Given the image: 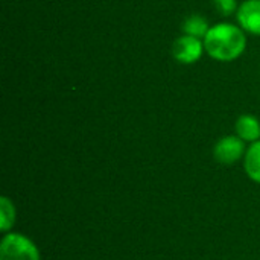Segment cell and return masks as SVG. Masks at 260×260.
<instances>
[{"label":"cell","mask_w":260,"mask_h":260,"mask_svg":"<svg viewBox=\"0 0 260 260\" xmlns=\"http://www.w3.org/2000/svg\"><path fill=\"white\" fill-rule=\"evenodd\" d=\"M247 46L244 32L230 23H219L209 29L204 38L207 53L218 61H233L242 55Z\"/></svg>","instance_id":"6da1fadb"},{"label":"cell","mask_w":260,"mask_h":260,"mask_svg":"<svg viewBox=\"0 0 260 260\" xmlns=\"http://www.w3.org/2000/svg\"><path fill=\"white\" fill-rule=\"evenodd\" d=\"M0 260H40V251L29 238L9 233L2 239Z\"/></svg>","instance_id":"7a4b0ae2"},{"label":"cell","mask_w":260,"mask_h":260,"mask_svg":"<svg viewBox=\"0 0 260 260\" xmlns=\"http://www.w3.org/2000/svg\"><path fill=\"white\" fill-rule=\"evenodd\" d=\"M172 55L181 64H193L203 55V43L190 35L180 37L172 46Z\"/></svg>","instance_id":"3957f363"},{"label":"cell","mask_w":260,"mask_h":260,"mask_svg":"<svg viewBox=\"0 0 260 260\" xmlns=\"http://www.w3.org/2000/svg\"><path fill=\"white\" fill-rule=\"evenodd\" d=\"M244 140L241 137L229 136L221 139L215 146V158L222 165H233L244 155Z\"/></svg>","instance_id":"277c9868"},{"label":"cell","mask_w":260,"mask_h":260,"mask_svg":"<svg viewBox=\"0 0 260 260\" xmlns=\"http://www.w3.org/2000/svg\"><path fill=\"white\" fill-rule=\"evenodd\" d=\"M239 24L251 34L260 35V0H247L238 9Z\"/></svg>","instance_id":"5b68a950"},{"label":"cell","mask_w":260,"mask_h":260,"mask_svg":"<svg viewBox=\"0 0 260 260\" xmlns=\"http://www.w3.org/2000/svg\"><path fill=\"white\" fill-rule=\"evenodd\" d=\"M236 131L238 136L244 140V142H257L260 137V123L259 120L254 116L245 114L241 116L236 122Z\"/></svg>","instance_id":"8992f818"},{"label":"cell","mask_w":260,"mask_h":260,"mask_svg":"<svg viewBox=\"0 0 260 260\" xmlns=\"http://www.w3.org/2000/svg\"><path fill=\"white\" fill-rule=\"evenodd\" d=\"M245 171L253 181L260 183V142H254L247 151Z\"/></svg>","instance_id":"52a82bcc"},{"label":"cell","mask_w":260,"mask_h":260,"mask_svg":"<svg viewBox=\"0 0 260 260\" xmlns=\"http://www.w3.org/2000/svg\"><path fill=\"white\" fill-rule=\"evenodd\" d=\"M209 23L204 17L201 15H190L184 23H183V30L186 35L195 37V38H206L209 32Z\"/></svg>","instance_id":"ba28073f"},{"label":"cell","mask_w":260,"mask_h":260,"mask_svg":"<svg viewBox=\"0 0 260 260\" xmlns=\"http://www.w3.org/2000/svg\"><path fill=\"white\" fill-rule=\"evenodd\" d=\"M14 222H15V207L6 197H2V200H0V230L2 232L11 230Z\"/></svg>","instance_id":"9c48e42d"},{"label":"cell","mask_w":260,"mask_h":260,"mask_svg":"<svg viewBox=\"0 0 260 260\" xmlns=\"http://www.w3.org/2000/svg\"><path fill=\"white\" fill-rule=\"evenodd\" d=\"M213 3L222 15H232L236 11V0H213Z\"/></svg>","instance_id":"30bf717a"}]
</instances>
